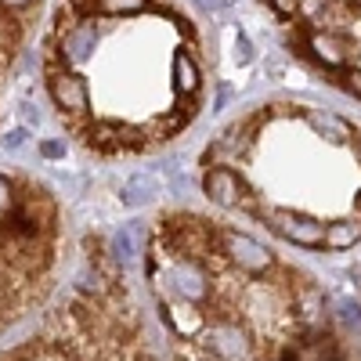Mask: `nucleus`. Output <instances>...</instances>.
Instances as JSON below:
<instances>
[{"mask_svg": "<svg viewBox=\"0 0 361 361\" xmlns=\"http://www.w3.org/2000/svg\"><path fill=\"white\" fill-rule=\"evenodd\" d=\"M145 275L166 361H347L322 286L238 224L163 209Z\"/></svg>", "mask_w": 361, "mask_h": 361, "instance_id": "nucleus-1", "label": "nucleus"}, {"mask_svg": "<svg viewBox=\"0 0 361 361\" xmlns=\"http://www.w3.org/2000/svg\"><path fill=\"white\" fill-rule=\"evenodd\" d=\"M40 51L62 127L105 159L156 152L206 105L202 29L185 0H58Z\"/></svg>", "mask_w": 361, "mask_h": 361, "instance_id": "nucleus-2", "label": "nucleus"}, {"mask_svg": "<svg viewBox=\"0 0 361 361\" xmlns=\"http://www.w3.org/2000/svg\"><path fill=\"white\" fill-rule=\"evenodd\" d=\"M87 250V275L0 361H159L127 275L102 243Z\"/></svg>", "mask_w": 361, "mask_h": 361, "instance_id": "nucleus-3", "label": "nucleus"}, {"mask_svg": "<svg viewBox=\"0 0 361 361\" xmlns=\"http://www.w3.org/2000/svg\"><path fill=\"white\" fill-rule=\"evenodd\" d=\"M62 260V206L22 170H0V336L33 314L54 289Z\"/></svg>", "mask_w": 361, "mask_h": 361, "instance_id": "nucleus-4", "label": "nucleus"}, {"mask_svg": "<svg viewBox=\"0 0 361 361\" xmlns=\"http://www.w3.org/2000/svg\"><path fill=\"white\" fill-rule=\"evenodd\" d=\"M40 4L44 0H0V94H4L18 54L29 44V33H33V25H37Z\"/></svg>", "mask_w": 361, "mask_h": 361, "instance_id": "nucleus-5", "label": "nucleus"}, {"mask_svg": "<svg viewBox=\"0 0 361 361\" xmlns=\"http://www.w3.org/2000/svg\"><path fill=\"white\" fill-rule=\"evenodd\" d=\"M361 243V221L357 217H343L325 228V250H350Z\"/></svg>", "mask_w": 361, "mask_h": 361, "instance_id": "nucleus-6", "label": "nucleus"}, {"mask_svg": "<svg viewBox=\"0 0 361 361\" xmlns=\"http://www.w3.org/2000/svg\"><path fill=\"white\" fill-rule=\"evenodd\" d=\"M357 152H361V134H357Z\"/></svg>", "mask_w": 361, "mask_h": 361, "instance_id": "nucleus-7", "label": "nucleus"}]
</instances>
